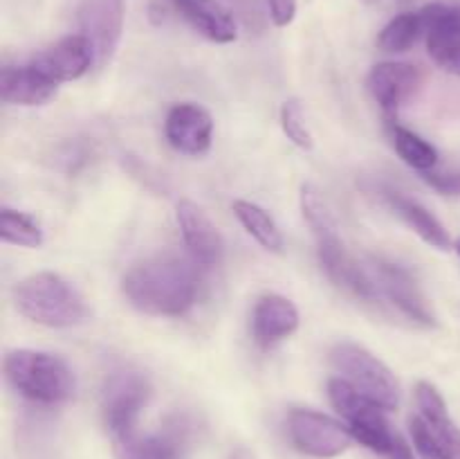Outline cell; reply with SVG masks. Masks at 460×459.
I'll use <instances>...</instances> for the list:
<instances>
[{"mask_svg":"<svg viewBox=\"0 0 460 459\" xmlns=\"http://www.w3.org/2000/svg\"><path fill=\"white\" fill-rule=\"evenodd\" d=\"M200 277L196 259L175 252H160L135 264L124 274L121 291L126 300L146 315H184L198 297Z\"/></svg>","mask_w":460,"mask_h":459,"instance_id":"1","label":"cell"},{"mask_svg":"<svg viewBox=\"0 0 460 459\" xmlns=\"http://www.w3.org/2000/svg\"><path fill=\"white\" fill-rule=\"evenodd\" d=\"M328 399L341 414L355 441L367 446L382 459H416L411 446L386 418V410L364 396L346 378L332 376L328 381Z\"/></svg>","mask_w":460,"mask_h":459,"instance_id":"2","label":"cell"},{"mask_svg":"<svg viewBox=\"0 0 460 459\" xmlns=\"http://www.w3.org/2000/svg\"><path fill=\"white\" fill-rule=\"evenodd\" d=\"M13 306L21 315L49 328L76 327L88 318L84 295L57 273H34L13 286Z\"/></svg>","mask_w":460,"mask_h":459,"instance_id":"3","label":"cell"},{"mask_svg":"<svg viewBox=\"0 0 460 459\" xmlns=\"http://www.w3.org/2000/svg\"><path fill=\"white\" fill-rule=\"evenodd\" d=\"M4 376L18 394L40 405L63 403L76 392V378L70 364L48 351H9L4 356Z\"/></svg>","mask_w":460,"mask_h":459,"instance_id":"4","label":"cell"},{"mask_svg":"<svg viewBox=\"0 0 460 459\" xmlns=\"http://www.w3.org/2000/svg\"><path fill=\"white\" fill-rule=\"evenodd\" d=\"M418 412L409 418L413 446L422 459H460V428L454 423L447 403L431 382L416 385Z\"/></svg>","mask_w":460,"mask_h":459,"instance_id":"5","label":"cell"},{"mask_svg":"<svg viewBox=\"0 0 460 459\" xmlns=\"http://www.w3.org/2000/svg\"><path fill=\"white\" fill-rule=\"evenodd\" d=\"M331 363L341 378L358 387L364 396L376 400L386 412L400 405V385L394 372L358 342H337L331 349Z\"/></svg>","mask_w":460,"mask_h":459,"instance_id":"6","label":"cell"},{"mask_svg":"<svg viewBox=\"0 0 460 459\" xmlns=\"http://www.w3.org/2000/svg\"><path fill=\"white\" fill-rule=\"evenodd\" d=\"M153 394L151 381L135 369H117L102 390V417L112 441L137 432L139 417Z\"/></svg>","mask_w":460,"mask_h":459,"instance_id":"7","label":"cell"},{"mask_svg":"<svg viewBox=\"0 0 460 459\" xmlns=\"http://www.w3.org/2000/svg\"><path fill=\"white\" fill-rule=\"evenodd\" d=\"M288 435L299 453L331 459L346 453L353 444L349 426L314 410L295 408L288 414Z\"/></svg>","mask_w":460,"mask_h":459,"instance_id":"8","label":"cell"},{"mask_svg":"<svg viewBox=\"0 0 460 459\" xmlns=\"http://www.w3.org/2000/svg\"><path fill=\"white\" fill-rule=\"evenodd\" d=\"M193 441V423L184 414H173L157 430L133 432L112 441L117 459H187Z\"/></svg>","mask_w":460,"mask_h":459,"instance_id":"9","label":"cell"},{"mask_svg":"<svg viewBox=\"0 0 460 459\" xmlns=\"http://www.w3.org/2000/svg\"><path fill=\"white\" fill-rule=\"evenodd\" d=\"M79 34L94 52V68H103L115 54L124 32V0H81L76 9Z\"/></svg>","mask_w":460,"mask_h":459,"instance_id":"10","label":"cell"},{"mask_svg":"<svg viewBox=\"0 0 460 459\" xmlns=\"http://www.w3.org/2000/svg\"><path fill=\"white\" fill-rule=\"evenodd\" d=\"M420 16L429 57L445 72L460 76V4H425Z\"/></svg>","mask_w":460,"mask_h":459,"instance_id":"11","label":"cell"},{"mask_svg":"<svg viewBox=\"0 0 460 459\" xmlns=\"http://www.w3.org/2000/svg\"><path fill=\"white\" fill-rule=\"evenodd\" d=\"M164 133L171 147L184 156H202L214 140V120L200 104H175L164 122Z\"/></svg>","mask_w":460,"mask_h":459,"instance_id":"12","label":"cell"},{"mask_svg":"<svg viewBox=\"0 0 460 459\" xmlns=\"http://www.w3.org/2000/svg\"><path fill=\"white\" fill-rule=\"evenodd\" d=\"M376 284L377 288H382L386 297L391 300V304L398 306L407 318H411L413 322H420L425 327H434L436 315L431 310L429 302L422 295L420 286L416 284L413 274L407 268L398 264H391V261L376 259Z\"/></svg>","mask_w":460,"mask_h":459,"instance_id":"13","label":"cell"},{"mask_svg":"<svg viewBox=\"0 0 460 459\" xmlns=\"http://www.w3.org/2000/svg\"><path fill=\"white\" fill-rule=\"evenodd\" d=\"M30 63L45 76L61 84V81L79 79L90 68H94V52L84 34H70L43 52L34 54Z\"/></svg>","mask_w":460,"mask_h":459,"instance_id":"14","label":"cell"},{"mask_svg":"<svg viewBox=\"0 0 460 459\" xmlns=\"http://www.w3.org/2000/svg\"><path fill=\"white\" fill-rule=\"evenodd\" d=\"M317 250L323 270H326V274L337 284V286L346 288V291H350L358 297H364V300H376V279H373L367 270L359 268L358 261L346 252L340 234L331 232L323 234V237H317Z\"/></svg>","mask_w":460,"mask_h":459,"instance_id":"15","label":"cell"},{"mask_svg":"<svg viewBox=\"0 0 460 459\" xmlns=\"http://www.w3.org/2000/svg\"><path fill=\"white\" fill-rule=\"evenodd\" d=\"M368 93L386 112H395L422 86V72L418 66L402 61H382L371 68L367 76Z\"/></svg>","mask_w":460,"mask_h":459,"instance_id":"16","label":"cell"},{"mask_svg":"<svg viewBox=\"0 0 460 459\" xmlns=\"http://www.w3.org/2000/svg\"><path fill=\"white\" fill-rule=\"evenodd\" d=\"M178 223L191 259H196V264L207 266V268L218 266L223 259L225 243L218 228L211 223L205 210L189 198H182L178 202Z\"/></svg>","mask_w":460,"mask_h":459,"instance_id":"17","label":"cell"},{"mask_svg":"<svg viewBox=\"0 0 460 459\" xmlns=\"http://www.w3.org/2000/svg\"><path fill=\"white\" fill-rule=\"evenodd\" d=\"M299 328V310L288 297L270 295L259 297L252 310V333L256 345L263 349L279 345Z\"/></svg>","mask_w":460,"mask_h":459,"instance_id":"18","label":"cell"},{"mask_svg":"<svg viewBox=\"0 0 460 459\" xmlns=\"http://www.w3.org/2000/svg\"><path fill=\"white\" fill-rule=\"evenodd\" d=\"M58 84L27 66H4L0 70V97L13 106H40L57 94Z\"/></svg>","mask_w":460,"mask_h":459,"instance_id":"19","label":"cell"},{"mask_svg":"<svg viewBox=\"0 0 460 459\" xmlns=\"http://www.w3.org/2000/svg\"><path fill=\"white\" fill-rule=\"evenodd\" d=\"M184 21L214 43H232L238 36L234 14L216 0H173Z\"/></svg>","mask_w":460,"mask_h":459,"instance_id":"20","label":"cell"},{"mask_svg":"<svg viewBox=\"0 0 460 459\" xmlns=\"http://www.w3.org/2000/svg\"><path fill=\"white\" fill-rule=\"evenodd\" d=\"M386 202L391 205V210L418 234L425 243H429L431 248H438V250H449L452 248V238H449L445 225L427 210L425 205H420L413 198H407L404 194L394 192V189H386L385 192Z\"/></svg>","mask_w":460,"mask_h":459,"instance_id":"21","label":"cell"},{"mask_svg":"<svg viewBox=\"0 0 460 459\" xmlns=\"http://www.w3.org/2000/svg\"><path fill=\"white\" fill-rule=\"evenodd\" d=\"M234 214L238 216L243 228L270 252H281L283 250V234L279 230L277 220L268 214L261 205L250 201H234L232 205Z\"/></svg>","mask_w":460,"mask_h":459,"instance_id":"22","label":"cell"},{"mask_svg":"<svg viewBox=\"0 0 460 459\" xmlns=\"http://www.w3.org/2000/svg\"><path fill=\"white\" fill-rule=\"evenodd\" d=\"M420 36H425V22H422L420 12H404L386 22L385 30L377 36V48L391 54L407 52L418 43Z\"/></svg>","mask_w":460,"mask_h":459,"instance_id":"23","label":"cell"},{"mask_svg":"<svg viewBox=\"0 0 460 459\" xmlns=\"http://www.w3.org/2000/svg\"><path fill=\"white\" fill-rule=\"evenodd\" d=\"M389 133L391 140H394L395 151H398V156L409 166L425 174V171H431L438 165V151L425 138H420L418 133H413V130L404 129L400 124H389Z\"/></svg>","mask_w":460,"mask_h":459,"instance_id":"24","label":"cell"},{"mask_svg":"<svg viewBox=\"0 0 460 459\" xmlns=\"http://www.w3.org/2000/svg\"><path fill=\"white\" fill-rule=\"evenodd\" d=\"M0 238L21 248H39L43 243V230L25 212L3 207L0 212Z\"/></svg>","mask_w":460,"mask_h":459,"instance_id":"25","label":"cell"},{"mask_svg":"<svg viewBox=\"0 0 460 459\" xmlns=\"http://www.w3.org/2000/svg\"><path fill=\"white\" fill-rule=\"evenodd\" d=\"M301 212H304L305 223L310 225L314 237H323V234L337 232V225L331 214V207H328L326 198L322 196V192H319L314 184L310 183L301 184Z\"/></svg>","mask_w":460,"mask_h":459,"instance_id":"26","label":"cell"},{"mask_svg":"<svg viewBox=\"0 0 460 459\" xmlns=\"http://www.w3.org/2000/svg\"><path fill=\"white\" fill-rule=\"evenodd\" d=\"M281 129L295 147L310 151L314 147V138L305 124L304 104L299 99H288L281 106Z\"/></svg>","mask_w":460,"mask_h":459,"instance_id":"27","label":"cell"},{"mask_svg":"<svg viewBox=\"0 0 460 459\" xmlns=\"http://www.w3.org/2000/svg\"><path fill=\"white\" fill-rule=\"evenodd\" d=\"M234 7V12L238 14L243 22H245L247 30L261 32L265 27V14L261 7V0H229Z\"/></svg>","mask_w":460,"mask_h":459,"instance_id":"28","label":"cell"},{"mask_svg":"<svg viewBox=\"0 0 460 459\" xmlns=\"http://www.w3.org/2000/svg\"><path fill=\"white\" fill-rule=\"evenodd\" d=\"M425 183L445 196H460V171H425Z\"/></svg>","mask_w":460,"mask_h":459,"instance_id":"29","label":"cell"},{"mask_svg":"<svg viewBox=\"0 0 460 459\" xmlns=\"http://www.w3.org/2000/svg\"><path fill=\"white\" fill-rule=\"evenodd\" d=\"M268 14L277 27H288L296 16V0H265Z\"/></svg>","mask_w":460,"mask_h":459,"instance_id":"30","label":"cell"},{"mask_svg":"<svg viewBox=\"0 0 460 459\" xmlns=\"http://www.w3.org/2000/svg\"><path fill=\"white\" fill-rule=\"evenodd\" d=\"M229 459H254V457H252V454L247 453L245 448H238L236 453H232V457H229Z\"/></svg>","mask_w":460,"mask_h":459,"instance_id":"31","label":"cell"},{"mask_svg":"<svg viewBox=\"0 0 460 459\" xmlns=\"http://www.w3.org/2000/svg\"><path fill=\"white\" fill-rule=\"evenodd\" d=\"M456 252H458V255H460V238H458V241H456Z\"/></svg>","mask_w":460,"mask_h":459,"instance_id":"32","label":"cell"},{"mask_svg":"<svg viewBox=\"0 0 460 459\" xmlns=\"http://www.w3.org/2000/svg\"><path fill=\"white\" fill-rule=\"evenodd\" d=\"M367 3H376V0H367Z\"/></svg>","mask_w":460,"mask_h":459,"instance_id":"33","label":"cell"}]
</instances>
